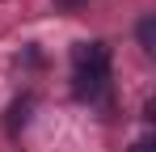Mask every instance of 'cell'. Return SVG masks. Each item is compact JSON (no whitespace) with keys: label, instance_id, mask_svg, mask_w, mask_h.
Segmentation results:
<instances>
[{"label":"cell","instance_id":"1","mask_svg":"<svg viewBox=\"0 0 156 152\" xmlns=\"http://www.w3.org/2000/svg\"><path fill=\"white\" fill-rule=\"evenodd\" d=\"M72 63H76V89L93 97L110 76V47L105 42H80L72 51Z\"/></svg>","mask_w":156,"mask_h":152},{"label":"cell","instance_id":"2","mask_svg":"<svg viewBox=\"0 0 156 152\" xmlns=\"http://www.w3.org/2000/svg\"><path fill=\"white\" fill-rule=\"evenodd\" d=\"M139 42H144V51H156V21L152 17L139 21Z\"/></svg>","mask_w":156,"mask_h":152},{"label":"cell","instance_id":"3","mask_svg":"<svg viewBox=\"0 0 156 152\" xmlns=\"http://www.w3.org/2000/svg\"><path fill=\"white\" fill-rule=\"evenodd\" d=\"M131 152H156V139H152V135H144V139H135V148H131Z\"/></svg>","mask_w":156,"mask_h":152}]
</instances>
